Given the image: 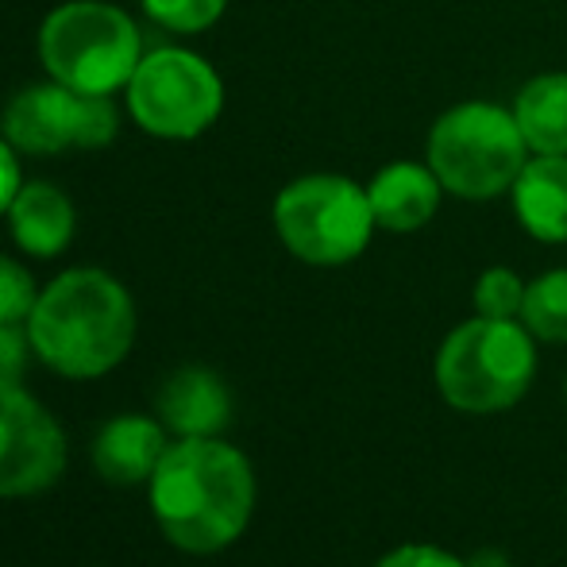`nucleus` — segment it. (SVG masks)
Masks as SVG:
<instances>
[{
	"instance_id": "1",
	"label": "nucleus",
	"mask_w": 567,
	"mask_h": 567,
	"mask_svg": "<svg viewBox=\"0 0 567 567\" xmlns=\"http://www.w3.org/2000/svg\"><path fill=\"white\" fill-rule=\"evenodd\" d=\"M151 509L182 553H220L251 522L255 471L220 436H182L151 475Z\"/></svg>"
},
{
	"instance_id": "2",
	"label": "nucleus",
	"mask_w": 567,
	"mask_h": 567,
	"mask_svg": "<svg viewBox=\"0 0 567 567\" xmlns=\"http://www.w3.org/2000/svg\"><path fill=\"white\" fill-rule=\"evenodd\" d=\"M31 348L66 379H97L113 371L135 340V309L127 290L105 270L59 275L28 317Z\"/></svg>"
},
{
	"instance_id": "3",
	"label": "nucleus",
	"mask_w": 567,
	"mask_h": 567,
	"mask_svg": "<svg viewBox=\"0 0 567 567\" xmlns=\"http://www.w3.org/2000/svg\"><path fill=\"white\" fill-rule=\"evenodd\" d=\"M533 158L514 109L494 101H463L429 127L425 163L436 171L444 194L460 202H494L509 194Z\"/></svg>"
},
{
	"instance_id": "4",
	"label": "nucleus",
	"mask_w": 567,
	"mask_h": 567,
	"mask_svg": "<svg viewBox=\"0 0 567 567\" xmlns=\"http://www.w3.org/2000/svg\"><path fill=\"white\" fill-rule=\"evenodd\" d=\"M433 374L452 410L502 413L529 394L537 379V343L522 321L475 313L444 337Z\"/></svg>"
},
{
	"instance_id": "5",
	"label": "nucleus",
	"mask_w": 567,
	"mask_h": 567,
	"mask_svg": "<svg viewBox=\"0 0 567 567\" xmlns=\"http://www.w3.org/2000/svg\"><path fill=\"white\" fill-rule=\"evenodd\" d=\"M39 59L54 82L78 93H116L143 62V35L132 16L101 0L54 8L39 31Z\"/></svg>"
},
{
	"instance_id": "6",
	"label": "nucleus",
	"mask_w": 567,
	"mask_h": 567,
	"mask_svg": "<svg viewBox=\"0 0 567 567\" xmlns=\"http://www.w3.org/2000/svg\"><path fill=\"white\" fill-rule=\"evenodd\" d=\"M367 186L343 174H306L275 197V231L293 259L309 267H343L374 236Z\"/></svg>"
},
{
	"instance_id": "7",
	"label": "nucleus",
	"mask_w": 567,
	"mask_h": 567,
	"mask_svg": "<svg viewBox=\"0 0 567 567\" xmlns=\"http://www.w3.org/2000/svg\"><path fill=\"white\" fill-rule=\"evenodd\" d=\"M127 109L135 124L158 140H197L217 124L225 85L202 54L158 47L143 54L140 70L127 82Z\"/></svg>"
},
{
	"instance_id": "8",
	"label": "nucleus",
	"mask_w": 567,
	"mask_h": 567,
	"mask_svg": "<svg viewBox=\"0 0 567 567\" xmlns=\"http://www.w3.org/2000/svg\"><path fill=\"white\" fill-rule=\"evenodd\" d=\"M116 135V109L109 93H78L62 82L31 85L4 109V140L28 155H54L66 147H105Z\"/></svg>"
},
{
	"instance_id": "9",
	"label": "nucleus",
	"mask_w": 567,
	"mask_h": 567,
	"mask_svg": "<svg viewBox=\"0 0 567 567\" xmlns=\"http://www.w3.org/2000/svg\"><path fill=\"white\" fill-rule=\"evenodd\" d=\"M66 436L59 421L20 386L0 382V498H23L59 483Z\"/></svg>"
},
{
	"instance_id": "10",
	"label": "nucleus",
	"mask_w": 567,
	"mask_h": 567,
	"mask_svg": "<svg viewBox=\"0 0 567 567\" xmlns=\"http://www.w3.org/2000/svg\"><path fill=\"white\" fill-rule=\"evenodd\" d=\"M367 197H371L374 225L382 231H394V236H410L441 213L444 186L429 163L398 158L367 182Z\"/></svg>"
},
{
	"instance_id": "11",
	"label": "nucleus",
	"mask_w": 567,
	"mask_h": 567,
	"mask_svg": "<svg viewBox=\"0 0 567 567\" xmlns=\"http://www.w3.org/2000/svg\"><path fill=\"white\" fill-rule=\"evenodd\" d=\"M517 225L540 244H567V155H533L517 174L514 189Z\"/></svg>"
},
{
	"instance_id": "12",
	"label": "nucleus",
	"mask_w": 567,
	"mask_h": 567,
	"mask_svg": "<svg viewBox=\"0 0 567 567\" xmlns=\"http://www.w3.org/2000/svg\"><path fill=\"white\" fill-rule=\"evenodd\" d=\"M158 413L178 436H220L231 421V394L220 374L205 367H186L171 374L158 394Z\"/></svg>"
},
{
	"instance_id": "13",
	"label": "nucleus",
	"mask_w": 567,
	"mask_h": 567,
	"mask_svg": "<svg viewBox=\"0 0 567 567\" xmlns=\"http://www.w3.org/2000/svg\"><path fill=\"white\" fill-rule=\"evenodd\" d=\"M166 455V436L155 421L140 417V413H124L113 417L101 429L97 444H93V463H97L101 478L116 486L151 483L155 467Z\"/></svg>"
},
{
	"instance_id": "14",
	"label": "nucleus",
	"mask_w": 567,
	"mask_h": 567,
	"mask_svg": "<svg viewBox=\"0 0 567 567\" xmlns=\"http://www.w3.org/2000/svg\"><path fill=\"white\" fill-rule=\"evenodd\" d=\"M8 225L12 239L35 259H51L62 255L66 244L74 239V205L62 189L47 186V182H31L20 186L12 209H8Z\"/></svg>"
},
{
	"instance_id": "15",
	"label": "nucleus",
	"mask_w": 567,
	"mask_h": 567,
	"mask_svg": "<svg viewBox=\"0 0 567 567\" xmlns=\"http://www.w3.org/2000/svg\"><path fill=\"white\" fill-rule=\"evenodd\" d=\"M509 109L533 155H567V74L529 78Z\"/></svg>"
},
{
	"instance_id": "16",
	"label": "nucleus",
	"mask_w": 567,
	"mask_h": 567,
	"mask_svg": "<svg viewBox=\"0 0 567 567\" xmlns=\"http://www.w3.org/2000/svg\"><path fill=\"white\" fill-rule=\"evenodd\" d=\"M522 324L533 332V340L567 343V267L548 270L525 286Z\"/></svg>"
},
{
	"instance_id": "17",
	"label": "nucleus",
	"mask_w": 567,
	"mask_h": 567,
	"mask_svg": "<svg viewBox=\"0 0 567 567\" xmlns=\"http://www.w3.org/2000/svg\"><path fill=\"white\" fill-rule=\"evenodd\" d=\"M525 286L522 275L509 267H491L478 275L475 282V313L478 317H494V321H522V306H525Z\"/></svg>"
},
{
	"instance_id": "18",
	"label": "nucleus",
	"mask_w": 567,
	"mask_h": 567,
	"mask_svg": "<svg viewBox=\"0 0 567 567\" xmlns=\"http://www.w3.org/2000/svg\"><path fill=\"white\" fill-rule=\"evenodd\" d=\"M228 0H143L147 16L171 31H205L225 16Z\"/></svg>"
},
{
	"instance_id": "19",
	"label": "nucleus",
	"mask_w": 567,
	"mask_h": 567,
	"mask_svg": "<svg viewBox=\"0 0 567 567\" xmlns=\"http://www.w3.org/2000/svg\"><path fill=\"white\" fill-rule=\"evenodd\" d=\"M39 293L31 275L16 259L0 255V324H23L35 309Z\"/></svg>"
},
{
	"instance_id": "20",
	"label": "nucleus",
	"mask_w": 567,
	"mask_h": 567,
	"mask_svg": "<svg viewBox=\"0 0 567 567\" xmlns=\"http://www.w3.org/2000/svg\"><path fill=\"white\" fill-rule=\"evenodd\" d=\"M31 332L23 324H0V382H20L28 367Z\"/></svg>"
},
{
	"instance_id": "21",
	"label": "nucleus",
	"mask_w": 567,
	"mask_h": 567,
	"mask_svg": "<svg viewBox=\"0 0 567 567\" xmlns=\"http://www.w3.org/2000/svg\"><path fill=\"white\" fill-rule=\"evenodd\" d=\"M374 567H467V560H460V556L444 553L436 545H398Z\"/></svg>"
},
{
	"instance_id": "22",
	"label": "nucleus",
	"mask_w": 567,
	"mask_h": 567,
	"mask_svg": "<svg viewBox=\"0 0 567 567\" xmlns=\"http://www.w3.org/2000/svg\"><path fill=\"white\" fill-rule=\"evenodd\" d=\"M20 163H16V147L8 140H0V213L12 209L16 194H20Z\"/></svg>"
},
{
	"instance_id": "23",
	"label": "nucleus",
	"mask_w": 567,
	"mask_h": 567,
	"mask_svg": "<svg viewBox=\"0 0 567 567\" xmlns=\"http://www.w3.org/2000/svg\"><path fill=\"white\" fill-rule=\"evenodd\" d=\"M467 567H509V560L502 548H478V553L467 560Z\"/></svg>"
}]
</instances>
